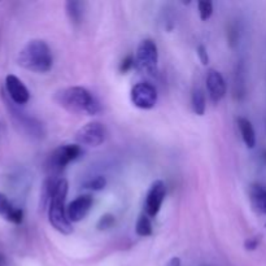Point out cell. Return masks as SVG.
<instances>
[{
  "instance_id": "obj_10",
  "label": "cell",
  "mask_w": 266,
  "mask_h": 266,
  "mask_svg": "<svg viewBox=\"0 0 266 266\" xmlns=\"http://www.w3.org/2000/svg\"><path fill=\"white\" fill-rule=\"evenodd\" d=\"M92 204H94V199L91 195H81V196H77L74 200H72L67 205L68 220L72 224L81 222L90 213Z\"/></svg>"
},
{
  "instance_id": "obj_4",
  "label": "cell",
  "mask_w": 266,
  "mask_h": 266,
  "mask_svg": "<svg viewBox=\"0 0 266 266\" xmlns=\"http://www.w3.org/2000/svg\"><path fill=\"white\" fill-rule=\"evenodd\" d=\"M82 154V148L78 144H64L60 146L48 156L46 162L47 175H56L60 177L61 172L67 168L70 162L77 160Z\"/></svg>"
},
{
  "instance_id": "obj_24",
  "label": "cell",
  "mask_w": 266,
  "mask_h": 266,
  "mask_svg": "<svg viewBox=\"0 0 266 266\" xmlns=\"http://www.w3.org/2000/svg\"><path fill=\"white\" fill-rule=\"evenodd\" d=\"M196 53H197V57H199V60H200V63L203 64V65H208V64H209L208 51L204 44H199V47H197V49H196Z\"/></svg>"
},
{
  "instance_id": "obj_2",
  "label": "cell",
  "mask_w": 266,
  "mask_h": 266,
  "mask_svg": "<svg viewBox=\"0 0 266 266\" xmlns=\"http://www.w3.org/2000/svg\"><path fill=\"white\" fill-rule=\"evenodd\" d=\"M17 64L34 73H47L52 69V51L44 40L34 39L25 44L18 52Z\"/></svg>"
},
{
  "instance_id": "obj_6",
  "label": "cell",
  "mask_w": 266,
  "mask_h": 266,
  "mask_svg": "<svg viewBox=\"0 0 266 266\" xmlns=\"http://www.w3.org/2000/svg\"><path fill=\"white\" fill-rule=\"evenodd\" d=\"M108 131L104 123L99 121L86 123L84 126L76 133V142L78 146H86V147H99L107 139Z\"/></svg>"
},
{
  "instance_id": "obj_17",
  "label": "cell",
  "mask_w": 266,
  "mask_h": 266,
  "mask_svg": "<svg viewBox=\"0 0 266 266\" xmlns=\"http://www.w3.org/2000/svg\"><path fill=\"white\" fill-rule=\"evenodd\" d=\"M191 105H192V111L197 116H204L205 111H207V99L205 94L201 88H195L192 91L191 96Z\"/></svg>"
},
{
  "instance_id": "obj_3",
  "label": "cell",
  "mask_w": 266,
  "mask_h": 266,
  "mask_svg": "<svg viewBox=\"0 0 266 266\" xmlns=\"http://www.w3.org/2000/svg\"><path fill=\"white\" fill-rule=\"evenodd\" d=\"M69 185L65 178L59 181L53 193L52 200L48 207V221L52 228L63 235H70L73 232L72 222L67 216V195Z\"/></svg>"
},
{
  "instance_id": "obj_26",
  "label": "cell",
  "mask_w": 266,
  "mask_h": 266,
  "mask_svg": "<svg viewBox=\"0 0 266 266\" xmlns=\"http://www.w3.org/2000/svg\"><path fill=\"white\" fill-rule=\"evenodd\" d=\"M4 263H5V261H4V256L0 253V266H4Z\"/></svg>"
},
{
  "instance_id": "obj_8",
  "label": "cell",
  "mask_w": 266,
  "mask_h": 266,
  "mask_svg": "<svg viewBox=\"0 0 266 266\" xmlns=\"http://www.w3.org/2000/svg\"><path fill=\"white\" fill-rule=\"evenodd\" d=\"M5 102H7L8 108L11 111V116L16 123V126L21 127L22 131L28 134L29 137L42 138L44 135V129H43L42 123L33 117L28 116L26 113L21 112L20 109L14 108V103L11 102V99L5 100Z\"/></svg>"
},
{
  "instance_id": "obj_19",
  "label": "cell",
  "mask_w": 266,
  "mask_h": 266,
  "mask_svg": "<svg viewBox=\"0 0 266 266\" xmlns=\"http://www.w3.org/2000/svg\"><path fill=\"white\" fill-rule=\"evenodd\" d=\"M105 187H107V178L104 175H95L83 183V189L92 190V191H102Z\"/></svg>"
},
{
  "instance_id": "obj_15",
  "label": "cell",
  "mask_w": 266,
  "mask_h": 266,
  "mask_svg": "<svg viewBox=\"0 0 266 266\" xmlns=\"http://www.w3.org/2000/svg\"><path fill=\"white\" fill-rule=\"evenodd\" d=\"M236 123H238L239 131H240V135H242V139L245 146L251 148V150L255 148L256 133L255 129H253L252 122H251L248 118H245V117H238V118H236Z\"/></svg>"
},
{
  "instance_id": "obj_9",
  "label": "cell",
  "mask_w": 266,
  "mask_h": 266,
  "mask_svg": "<svg viewBox=\"0 0 266 266\" xmlns=\"http://www.w3.org/2000/svg\"><path fill=\"white\" fill-rule=\"evenodd\" d=\"M166 196V187L165 183L160 179L154 181L148 190L146 200H144V214H147L150 218L156 217L160 212Z\"/></svg>"
},
{
  "instance_id": "obj_5",
  "label": "cell",
  "mask_w": 266,
  "mask_h": 266,
  "mask_svg": "<svg viewBox=\"0 0 266 266\" xmlns=\"http://www.w3.org/2000/svg\"><path fill=\"white\" fill-rule=\"evenodd\" d=\"M135 67L150 76L157 73L158 49L152 39H143L139 43L135 53Z\"/></svg>"
},
{
  "instance_id": "obj_21",
  "label": "cell",
  "mask_w": 266,
  "mask_h": 266,
  "mask_svg": "<svg viewBox=\"0 0 266 266\" xmlns=\"http://www.w3.org/2000/svg\"><path fill=\"white\" fill-rule=\"evenodd\" d=\"M114 225V216L113 214H104L100 217V220L98 221V225H96V228L98 230H108Z\"/></svg>"
},
{
  "instance_id": "obj_1",
  "label": "cell",
  "mask_w": 266,
  "mask_h": 266,
  "mask_svg": "<svg viewBox=\"0 0 266 266\" xmlns=\"http://www.w3.org/2000/svg\"><path fill=\"white\" fill-rule=\"evenodd\" d=\"M53 100L60 108L74 114L86 113L88 116H95L102 111L100 104L94 95L81 86L61 88L55 92Z\"/></svg>"
},
{
  "instance_id": "obj_25",
  "label": "cell",
  "mask_w": 266,
  "mask_h": 266,
  "mask_svg": "<svg viewBox=\"0 0 266 266\" xmlns=\"http://www.w3.org/2000/svg\"><path fill=\"white\" fill-rule=\"evenodd\" d=\"M166 266H181V260H179L178 257H173V259H170V261L166 264Z\"/></svg>"
},
{
  "instance_id": "obj_7",
  "label": "cell",
  "mask_w": 266,
  "mask_h": 266,
  "mask_svg": "<svg viewBox=\"0 0 266 266\" xmlns=\"http://www.w3.org/2000/svg\"><path fill=\"white\" fill-rule=\"evenodd\" d=\"M130 99L137 108L148 111V109L153 108L157 103V90L154 88L153 84L148 83V82H139L131 88Z\"/></svg>"
},
{
  "instance_id": "obj_12",
  "label": "cell",
  "mask_w": 266,
  "mask_h": 266,
  "mask_svg": "<svg viewBox=\"0 0 266 266\" xmlns=\"http://www.w3.org/2000/svg\"><path fill=\"white\" fill-rule=\"evenodd\" d=\"M207 90L209 94L210 100L214 104L218 103L225 98L226 95V82L222 74L216 69H209L207 74Z\"/></svg>"
},
{
  "instance_id": "obj_18",
  "label": "cell",
  "mask_w": 266,
  "mask_h": 266,
  "mask_svg": "<svg viewBox=\"0 0 266 266\" xmlns=\"http://www.w3.org/2000/svg\"><path fill=\"white\" fill-rule=\"evenodd\" d=\"M135 231L139 236L142 238H146V236H151L152 232H153V228H152V222H151V218L148 217L147 214H142L139 216L137 221V225H135Z\"/></svg>"
},
{
  "instance_id": "obj_14",
  "label": "cell",
  "mask_w": 266,
  "mask_h": 266,
  "mask_svg": "<svg viewBox=\"0 0 266 266\" xmlns=\"http://www.w3.org/2000/svg\"><path fill=\"white\" fill-rule=\"evenodd\" d=\"M249 201L253 210L260 214H266V187L253 185L249 189Z\"/></svg>"
},
{
  "instance_id": "obj_16",
  "label": "cell",
  "mask_w": 266,
  "mask_h": 266,
  "mask_svg": "<svg viewBox=\"0 0 266 266\" xmlns=\"http://www.w3.org/2000/svg\"><path fill=\"white\" fill-rule=\"evenodd\" d=\"M65 11H67L68 17H69L72 24H81L82 18H83L84 3H82V1H74V0H68L67 3H65Z\"/></svg>"
},
{
  "instance_id": "obj_11",
  "label": "cell",
  "mask_w": 266,
  "mask_h": 266,
  "mask_svg": "<svg viewBox=\"0 0 266 266\" xmlns=\"http://www.w3.org/2000/svg\"><path fill=\"white\" fill-rule=\"evenodd\" d=\"M5 91L11 102L17 105H24L30 100V92L24 82L14 74H8L5 77Z\"/></svg>"
},
{
  "instance_id": "obj_23",
  "label": "cell",
  "mask_w": 266,
  "mask_h": 266,
  "mask_svg": "<svg viewBox=\"0 0 266 266\" xmlns=\"http://www.w3.org/2000/svg\"><path fill=\"white\" fill-rule=\"evenodd\" d=\"M260 242H261V236H260V235L251 236V238L245 239L244 248L247 249V251H256L257 247L260 245Z\"/></svg>"
},
{
  "instance_id": "obj_22",
  "label": "cell",
  "mask_w": 266,
  "mask_h": 266,
  "mask_svg": "<svg viewBox=\"0 0 266 266\" xmlns=\"http://www.w3.org/2000/svg\"><path fill=\"white\" fill-rule=\"evenodd\" d=\"M133 67H135V59H134V56L129 55L122 60V63L119 65V72L122 74H126L127 72L133 69Z\"/></svg>"
},
{
  "instance_id": "obj_13",
  "label": "cell",
  "mask_w": 266,
  "mask_h": 266,
  "mask_svg": "<svg viewBox=\"0 0 266 266\" xmlns=\"http://www.w3.org/2000/svg\"><path fill=\"white\" fill-rule=\"evenodd\" d=\"M0 216L16 225L21 224L22 221H24V212H22V209L13 207L11 201L8 200V197L1 192H0Z\"/></svg>"
},
{
  "instance_id": "obj_20",
  "label": "cell",
  "mask_w": 266,
  "mask_h": 266,
  "mask_svg": "<svg viewBox=\"0 0 266 266\" xmlns=\"http://www.w3.org/2000/svg\"><path fill=\"white\" fill-rule=\"evenodd\" d=\"M197 8H199V14L201 21H208L212 14H213V3L209 0H201L197 3Z\"/></svg>"
}]
</instances>
